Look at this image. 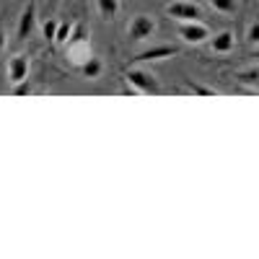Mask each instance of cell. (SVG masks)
Masks as SVG:
<instances>
[{"label": "cell", "instance_id": "obj_16", "mask_svg": "<svg viewBox=\"0 0 259 259\" xmlns=\"http://www.w3.org/2000/svg\"><path fill=\"white\" fill-rule=\"evenodd\" d=\"M187 91L197 94V96H215V94H218L215 89H210V85H200V83H187Z\"/></svg>", "mask_w": 259, "mask_h": 259}, {"label": "cell", "instance_id": "obj_3", "mask_svg": "<svg viewBox=\"0 0 259 259\" xmlns=\"http://www.w3.org/2000/svg\"><path fill=\"white\" fill-rule=\"evenodd\" d=\"M166 13L174 18V21H200V16H202V11H200V6L197 3H189V0H179V3H171L168 8H166Z\"/></svg>", "mask_w": 259, "mask_h": 259}, {"label": "cell", "instance_id": "obj_20", "mask_svg": "<svg viewBox=\"0 0 259 259\" xmlns=\"http://www.w3.org/2000/svg\"><path fill=\"white\" fill-rule=\"evenodd\" d=\"M254 57H259V52H256V55H254Z\"/></svg>", "mask_w": 259, "mask_h": 259}, {"label": "cell", "instance_id": "obj_13", "mask_svg": "<svg viewBox=\"0 0 259 259\" xmlns=\"http://www.w3.org/2000/svg\"><path fill=\"white\" fill-rule=\"evenodd\" d=\"M207 3L218 13H236L239 11V3H236V0H207Z\"/></svg>", "mask_w": 259, "mask_h": 259}, {"label": "cell", "instance_id": "obj_5", "mask_svg": "<svg viewBox=\"0 0 259 259\" xmlns=\"http://www.w3.org/2000/svg\"><path fill=\"white\" fill-rule=\"evenodd\" d=\"M29 70H31V62H29V55H13L8 60V80L11 83H21L29 78Z\"/></svg>", "mask_w": 259, "mask_h": 259}, {"label": "cell", "instance_id": "obj_1", "mask_svg": "<svg viewBox=\"0 0 259 259\" xmlns=\"http://www.w3.org/2000/svg\"><path fill=\"white\" fill-rule=\"evenodd\" d=\"M127 83L133 85V89L138 91V94H161V85H158V80L150 75V73H145V70H140V68H130L127 70Z\"/></svg>", "mask_w": 259, "mask_h": 259}, {"label": "cell", "instance_id": "obj_15", "mask_svg": "<svg viewBox=\"0 0 259 259\" xmlns=\"http://www.w3.org/2000/svg\"><path fill=\"white\" fill-rule=\"evenodd\" d=\"M73 34V24L68 21V24H60L57 26V36H55V45H68V39Z\"/></svg>", "mask_w": 259, "mask_h": 259}, {"label": "cell", "instance_id": "obj_12", "mask_svg": "<svg viewBox=\"0 0 259 259\" xmlns=\"http://www.w3.org/2000/svg\"><path fill=\"white\" fill-rule=\"evenodd\" d=\"M236 80H239L241 85H254V89H259V68H251V70H244L236 75Z\"/></svg>", "mask_w": 259, "mask_h": 259}, {"label": "cell", "instance_id": "obj_18", "mask_svg": "<svg viewBox=\"0 0 259 259\" xmlns=\"http://www.w3.org/2000/svg\"><path fill=\"white\" fill-rule=\"evenodd\" d=\"M13 94H16V96H26V94H31V85H29V78H26V80H21V83H16V89H13Z\"/></svg>", "mask_w": 259, "mask_h": 259}, {"label": "cell", "instance_id": "obj_2", "mask_svg": "<svg viewBox=\"0 0 259 259\" xmlns=\"http://www.w3.org/2000/svg\"><path fill=\"white\" fill-rule=\"evenodd\" d=\"M156 34V21L150 18V16H135L133 21H130V26H127V36L130 41H145Z\"/></svg>", "mask_w": 259, "mask_h": 259}, {"label": "cell", "instance_id": "obj_4", "mask_svg": "<svg viewBox=\"0 0 259 259\" xmlns=\"http://www.w3.org/2000/svg\"><path fill=\"white\" fill-rule=\"evenodd\" d=\"M179 36L187 45H202V41H207L210 31H207L205 24H200V21H184L179 26Z\"/></svg>", "mask_w": 259, "mask_h": 259}, {"label": "cell", "instance_id": "obj_17", "mask_svg": "<svg viewBox=\"0 0 259 259\" xmlns=\"http://www.w3.org/2000/svg\"><path fill=\"white\" fill-rule=\"evenodd\" d=\"M246 39H249V45H259V24H251L246 29Z\"/></svg>", "mask_w": 259, "mask_h": 259}, {"label": "cell", "instance_id": "obj_6", "mask_svg": "<svg viewBox=\"0 0 259 259\" xmlns=\"http://www.w3.org/2000/svg\"><path fill=\"white\" fill-rule=\"evenodd\" d=\"M34 24H36V0H29V6L24 8L18 18V26H16V36L18 39H29L31 31H34Z\"/></svg>", "mask_w": 259, "mask_h": 259}, {"label": "cell", "instance_id": "obj_10", "mask_svg": "<svg viewBox=\"0 0 259 259\" xmlns=\"http://www.w3.org/2000/svg\"><path fill=\"white\" fill-rule=\"evenodd\" d=\"M96 8H99L101 18L112 21V18L119 13V0H96Z\"/></svg>", "mask_w": 259, "mask_h": 259}, {"label": "cell", "instance_id": "obj_7", "mask_svg": "<svg viewBox=\"0 0 259 259\" xmlns=\"http://www.w3.org/2000/svg\"><path fill=\"white\" fill-rule=\"evenodd\" d=\"M233 47H236V39H233V31H228V29L212 34V39H210V52H215V55H228V52H233Z\"/></svg>", "mask_w": 259, "mask_h": 259}, {"label": "cell", "instance_id": "obj_19", "mask_svg": "<svg viewBox=\"0 0 259 259\" xmlns=\"http://www.w3.org/2000/svg\"><path fill=\"white\" fill-rule=\"evenodd\" d=\"M3 50H6V31L0 29V52H3Z\"/></svg>", "mask_w": 259, "mask_h": 259}, {"label": "cell", "instance_id": "obj_9", "mask_svg": "<svg viewBox=\"0 0 259 259\" xmlns=\"http://www.w3.org/2000/svg\"><path fill=\"white\" fill-rule=\"evenodd\" d=\"M65 47H68V55H70V60L78 65V68H80V65H83L85 60H89V57H94V55H91V45H89V39L68 41Z\"/></svg>", "mask_w": 259, "mask_h": 259}, {"label": "cell", "instance_id": "obj_8", "mask_svg": "<svg viewBox=\"0 0 259 259\" xmlns=\"http://www.w3.org/2000/svg\"><path fill=\"white\" fill-rule=\"evenodd\" d=\"M177 52H179V47H174V45H161V47H150V50L135 55L133 60L135 62H153V60H163V57H174Z\"/></svg>", "mask_w": 259, "mask_h": 259}, {"label": "cell", "instance_id": "obj_11", "mask_svg": "<svg viewBox=\"0 0 259 259\" xmlns=\"http://www.w3.org/2000/svg\"><path fill=\"white\" fill-rule=\"evenodd\" d=\"M101 70H104V65H101V60L99 57H89L83 65H80V73L85 75V78H99L101 75Z\"/></svg>", "mask_w": 259, "mask_h": 259}, {"label": "cell", "instance_id": "obj_14", "mask_svg": "<svg viewBox=\"0 0 259 259\" xmlns=\"http://www.w3.org/2000/svg\"><path fill=\"white\" fill-rule=\"evenodd\" d=\"M57 26H60V21H55V18H47L45 24H41V34H45V39L50 41V45H55V36H57Z\"/></svg>", "mask_w": 259, "mask_h": 259}]
</instances>
